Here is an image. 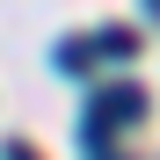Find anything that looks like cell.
Segmentation results:
<instances>
[{"instance_id":"cell-2","label":"cell","mask_w":160,"mask_h":160,"mask_svg":"<svg viewBox=\"0 0 160 160\" xmlns=\"http://www.w3.org/2000/svg\"><path fill=\"white\" fill-rule=\"evenodd\" d=\"M95 44H102V58H117V66H124V58H138V37H131V29H102Z\"/></svg>"},{"instance_id":"cell-3","label":"cell","mask_w":160,"mask_h":160,"mask_svg":"<svg viewBox=\"0 0 160 160\" xmlns=\"http://www.w3.org/2000/svg\"><path fill=\"white\" fill-rule=\"evenodd\" d=\"M0 160H37V153H29V146H8V153H0Z\"/></svg>"},{"instance_id":"cell-1","label":"cell","mask_w":160,"mask_h":160,"mask_svg":"<svg viewBox=\"0 0 160 160\" xmlns=\"http://www.w3.org/2000/svg\"><path fill=\"white\" fill-rule=\"evenodd\" d=\"M95 58H102V44H95V37H66V44H58V73H88Z\"/></svg>"},{"instance_id":"cell-4","label":"cell","mask_w":160,"mask_h":160,"mask_svg":"<svg viewBox=\"0 0 160 160\" xmlns=\"http://www.w3.org/2000/svg\"><path fill=\"white\" fill-rule=\"evenodd\" d=\"M146 15H153V22H160V0H146Z\"/></svg>"}]
</instances>
